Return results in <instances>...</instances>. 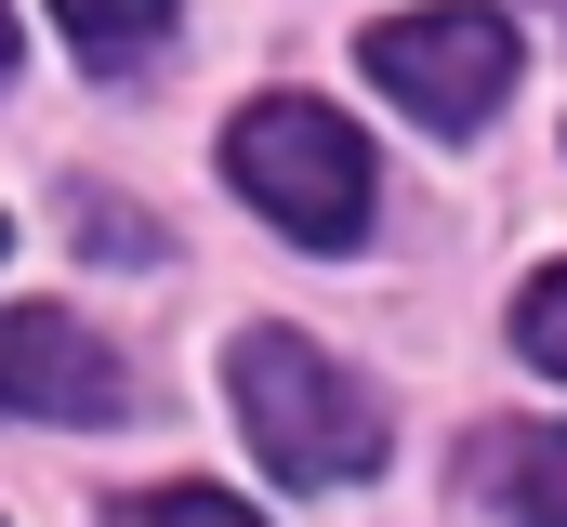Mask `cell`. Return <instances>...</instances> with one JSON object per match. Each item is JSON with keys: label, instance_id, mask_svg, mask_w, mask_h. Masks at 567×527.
<instances>
[{"label": "cell", "instance_id": "obj_3", "mask_svg": "<svg viewBox=\"0 0 567 527\" xmlns=\"http://www.w3.org/2000/svg\"><path fill=\"white\" fill-rule=\"evenodd\" d=\"M370 80H383L423 132H475V120H502V93H515V27H502L488 0L383 13V27H370Z\"/></svg>", "mask_w": 567, "mask_h": 527}, {"label": "cell", "instance_id": "obj_8", "mask_svg": "<svg viewBox=\"0 0 567 527\" xmlns=\"http://www.w3.org/2000/svg\"><path fill=\"white\" fill-rule=\"evenodd\" d=\"M106 527H265L251 502H225V488H133Z\"/></svg>", "mask_w": 567, "mask_h": 527}, {"label": "cell", "instance_id": "obj_4", "mask_svg": "<svg viewBox=\"0 0 567 527\" xmlns=\"http://www.w3.org/2000/svg\"><path fill=\"white\" fill-rule=\"evenodd\" d=\"M0 409L13 422H120L133 409V370L66 303H0Z\"/></svg>", "mask_w": 567, "mask_h": 527}, {"label": "cell", "instance_id": "obj_2", "mask_svg": "<svg viewBox=\"0 0 567 527\" xmlns=\"http://www.w3.org/2000/svg\"><path fill=\"white\" fill-rule=\"evenodd\" d=\"M225 185H238L278 238H303V251H357V238H370V145H357V120H330V106H303V93L238 106Z\"/></svg>", "mask_w": 567, "mask_h": 527}, {"label": "cell", "instance_id": "obj_10", "mask_svg": "<svg viewBox=\"0 0 567 527\" xmlns=\"http://www.w3.org/2000/svg\"><path fill=\"white\" fill-rule=\"evenodd\" d=\"M0 251H13V225H0Z\"/></svg>", "mask_w": 567, "mask_h": 527}, {"label": "cell", "instance_id": "obj_6", "mask_svg": "<svg viewBox=\"0 0 567 527\" xmlns=\"http://www.w3.org/2000/svg\"><path fill=\"white\" fill-rule=\"evenodd\" d=\"M172 13H185V0H53V27H66L93 66H133L145 40H172Z\"/></svg>", "mask_w": 567, "mask_h": 527}, {"label": "cell", "instance_id": "obj_7", "mask_svg": "<svg viewBox=\"0 0 567 527\" xmlns=\"http://www.w3.org/2000/svg\"><path fill=\"white\" fill-rule=\"evenodd\" d=\"M515 356H528V370H555V383H567V264H542V277L515 290Z\"/></svg>", "mask_w": 567, "mask_h": 527}, {"label": "cell", "instance_id": "obj_5", "mask_svg": "<svg viewBox=\"0 0 567 527\" xmlns=\"http://www.w3.org/2000/svg\"><path fill=\"white\" fill-rule=\"evenodd\" d=\"M475 488H488V515H515V527H567V422L488 435L475 448Z\"/></svg>", "mask_w": 567, "mask_h": 527}, {"label": "cell", "instance_id": "obj_9", "mask_svg": "<svg viewBox=\"0 0 567 527\" xmlns=\"http://www.w3.org/2000/svg\"><path fill=\"white\" fill-rule=\"evenodd\" d=\"M0 80H13V0H0Z\"/></svg>", "mask_w": 567, "mask_h": 527}, {"label": "cell", "instance_id": "obj_1", "mask_svg": "<svg viewBox=\"0 0 567 527\" xmlns=\"http://www.w3.org/2000/svg\"><path fill=\"white\" fill-rule=\"evenodd\" d=\"M225 395H238V435L265 448L278 488H357L396 448L383 395L357 383L330 343H303V330H238L225 343Z\"/></svg>", "mask_w": 567, "mask_h": 527}]
</instances>
